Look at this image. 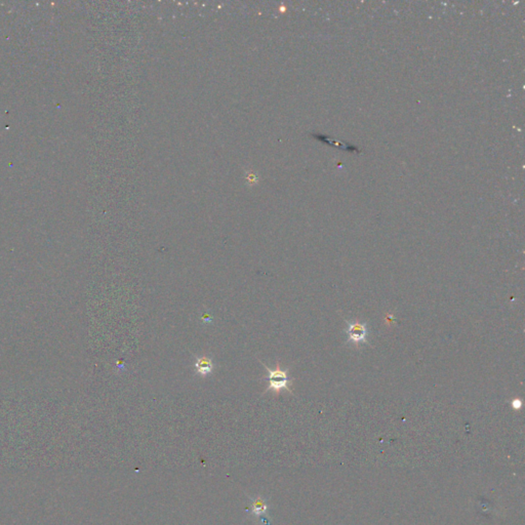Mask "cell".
I'll return each instance as SVG.
<instances>
[{"label":"cell","mask_w":525,"mask_h":525,"mask_svg":"<svg viewBox=\"0 0 525 525\" xmlns=\"http://www.w3.org/2000/svg\"><path fill=\"white\" fill-rule=\"evenodd\" d=\"M267 510H268V505L261 497H258L256 500L253 501V502H251L250 512L257 517L264 516L267 513Z\"/></svg>","instance_id":"277c9868"},{"label":"cell","mask_w":525,"mask_h":525,"mask_svg":"<svg viewBox=\"0 0 525 525\" xmlns=\"http://www.w3.org/2000/svg\"><path fill=\"white\" fill-rule=\"evenodd\" d=\"M346 322L348 324V328L346 333L348 334L349 343L353 344L356 348H359L361 344H368L366 323H361L358 319L352 322H349V321H346Z\"/></svg>","instance_id":"7a4b0ae2"},{"label":"cell","mask_w":525,"mask_h":525,"mask_svg":"<svg viewBox=\"0 0 525 525\" xmlns=\"http://www.w3.org/2000/svg\"><path fill=\"white\" fill-rule=\"evenodd\" d=\"M521 406H522V403H521L520 399L516 398V399H514V400H513V402H512V406H513L514 408H515V409H519V408L521 407Z\"/></svg>","instance_id":"5b68a950"},{"label":"cell","mask_w":525,"mask_h":525,"mask_svg":"<svg viewBox=\"0 0 525 525\" xmlns=\"http://www.w3.org/2000/svg\"><path fill=\"white\" fill-rule=\"evenodd\" d=\"M195 370L196 374L201 378H206L213 374L215 365L214 361L211 357L203 356H195Z\"/></svg>","instance_id":"3957f363"},{"label":"cell","mask_w":525,"mask_h":525,"mask_svg":"<svg viewBox=\"0 0 525 525\" xmlns=\"http://www.w3.org/2000/svg\"><path fill=\"white\" fill-rule=\"evenodd\" d=\"M260 362L264 366L268 374L267 376L262 378V380H268V386L266 387L265 391L262 392V394L272 392L275 396H279L283 391H287L288 393L292 394L293 379L289 378L288 376L289 368H282L279 361L276 363L274 369H271L265 363H262V361H260Z\"/></svg>","instance_id":"6da1fadb"}]
</instances>
